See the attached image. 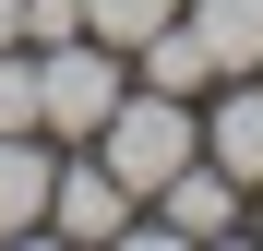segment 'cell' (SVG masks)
<instances>
[{"label":"cell","instance_id":"7a4b0ae2","mask_svg":"<svg viewBox=\"0 0 263 251\" xmlns=\"http://www.w3.org/2000/svg\"><path fill=\"white\" fill-rule=\"evenodd\" d=\"M120 84H132V60L96 48V36L36 48V132H48V144H96V132H108V108H120Z\"/></svg>","mask_w":263,"mask_h":251},{"label":"cell","instance_id":"5b68a950","mask_svg":"<svg viewBox=\"0 0 263 251\" xmlns=\"http://www.w3.org/2000/svg\"><path fill=\"white\" fill-rule=\"evenodd\" d=\"M203 156L228 167L239 191H263V72H228V84H203Z\"/></svg>","mask_w":263,"mask_h":251},{"label":"cell","instance_id":"8fae6325","mask_svg":"<svg viewBox=\"0 0 263 251\" xmlns=\"http://www.w3.org/2000/svg\"><path fill=\"white\" fill-rule=\"evenodd\" d=\"M60 36H84V0H24V48H60Z\"/></svg>","mask_w":263,"mask_h":251},{"label":"cell","instance_id":"4fadbf2b","mask_svg":"<svg viewBox=\"0 0 263 251\" xmlns=\"http://www.w3.org/2000/svg\"><path fill=\"white\" fill-rule=\"evenodd\" d=\"M239 239H263V191H251V227H239Z\"/></svg>","mask_w":263,"mask_h":251},{"label":"cell","instance_id":"30bf717a","mask_svg":"<svg viewBox=\"0 0 263 251\" xmlns=\"http://www.w3.org/2000/svg\"><path fill=\"white\" fill-rule=\"evenodd\" d=\"M0 132H36V48H0Z\"/></svg>","mask_w":263,"mask_h":251},{"label":"cell","instance_id":"52a82bcc","mask_svg":"<svg viewBox=\"0 0 263 251\" xmlns=\"http://www.w3.org/2000/svg\"><path fill=\"white\" fill-rule=\"evenodd\" d=\"M180 24L203 36L215 84H228V72H263V0H180Z\"/></svg>","mask_w":263,"mask_h":251},{"label":"cell","instance_id":"9c48e42d","mask_svg":"<svg viewBox=\"0 0 263 251\" xmlns=\"http://www.w3.org/2000/svg\"><path fill=\"white\" fill-rule=\"evenodd\" d=\"M167 12H180V0H84V36H96V48H120V60H132V48H144V36H156Z\"/></svg>","mask_w":263,"mask_h":251},{"label":"cell","instance_id":"6da1fadb","mask_svg":"<svg viewBox=\"0 0 263 251\" xmlns=\"http://www.w3.org/2000/svg\"><path fill=\"white\" fill-rule=\"evenodd\" d=\"M96 156L120 167L132 191H167L180 167L203 156V96H156V84H120V108H108V132H96Z\"/></svg>","mask_w":263,"mask_h":251},{"label":"cell","instance_id":"3957f363","mask_svg":"<svg viewBox=\"0 0 263 251\" xmlns=\"http://www.w3.org/2000/svg\"><path fill=\"white\" fill-rule=\"evenodd\" d=\"M132 216H144V191L96 144H60V167H48V239H132Z\"/></svg>","mask_w":263,"mask_h":251},{"label":"cell","instance_id":"277c9868","mask_svg":"<svg viewBox=\"0 0 263 251\" xmlns=\"http://www.w3.org/2000/svg\"><path fill=\"white\" fill-rule=\"evenodd\" d=\"M239 227H251V191H239L215 156H192L180 180H167L144 216H132V239H239Z\"/></svg>","mask_w":263,"mask_h":251},{"label":"cell","instance_id":"8992f818","mask_svg":"<svg viewBox=\"0 0 263 251\" xmlns=\"http://www.w3.org/2000/svg\"><path fill=\"white\" fill-rule=\"evenodd\" d=\"M48 167H60L48 132H0V239H48Z\"/></svg>","mask_w":263,"mask_h":251},{"label":"cell","instance_id":"ba28073f","mask_svg":"<svg viewBox=\"0 0 263 251\" xmlns=\"http://www.w3.org/2000/svg\"><path fill=\"white\" fill-rule=\"evenodd\" d=\"M132 84H156V96H203V84H215V60H203V36L167 12L144 48H132Z\"/></svg>","mask_w":263,"mask_h":251},{"label":"cell","instance_id":"7c38bea8","mask_svg":"<svg viewBox=\"0 0 263 251\" xmlns=\"http://www.w3.org/2000/svg\"><path fill=\"white\" fill-rule=\"evenodd\" d=\"M12 36H24V0H0V48H12Z\"/></svg>","mask_w":263,"mask_h":251}]
</instances>
